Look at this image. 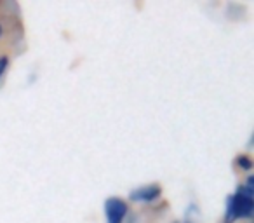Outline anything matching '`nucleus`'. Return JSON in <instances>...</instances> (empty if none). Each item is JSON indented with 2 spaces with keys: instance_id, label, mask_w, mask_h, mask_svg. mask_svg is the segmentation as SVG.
<instances>
[{
  "instance_id": "1",
  "label": "nucleus",
  "mask_w": 254,
  "mask_h": 223,
  "mask_svg": "<svg viewBox=\"0 0 254 223\" xmlns=\"http://www.w3.org/2000/svg\"><path fill=\"white\" fill-rule=\"evenodd\" d=\"M254 211V190L247 187H239L235 195L226 199L225 223H233L237 218H249Z\"/></svg>"
},
{
  "instance_id": "2",
  "label": "nucleus",
  "mask_w": 254,
  "mask_h": 223,
  "mask_svg": "<svg viewBox=\"0 0 254 223\" xmlns=\"http://www.w3.org/2000/svg\"><path fill=\"white\" fill-rule=\"evenodd\" d=\"M105 215L108 223H122L127 215V204L119 197H110L105 202Z\"/></svg>"
},
{
  "instance_id": "3",
  "label": "nucleus",
  "mask_w": 254,
  "mask_h": 223,
  "mask_svg": "<svg viewBox=\"0 0 254 223\" xmlns=\"http://www.w3.org/2000/svg\"><path fill=\"white\" fill-rule=\"evenodd\" d=\"M160 194H162V188L157 183H152V185H146V187H139V188H136V190H132L131 194H129V197L134 202H153L160 197Z\"/></svg>"
},
{
  "instance_id": "8",
  "label": "nucleus",
  "mask_w": 254,
  "mask_h": 223,
  "mask_svg": "<svg viewBox=\"0 0 254 223\" xmlns=\"http://www.w3.org/2000/svg\"><path fill=\"white\" fill-rule=\"evenodd\" d=\"M185 223H190V222H185Z\"/></svg>"
},
{
  "instance_id": "5",
  "label": "nucleus",
  "mask_w": 254,
  "mask_h": 223,
  "mask_svg": "<svg viewBox=\"0 0 254 223\" xmlns=\"http://www.w3.org/2000/svg\"><path fill=\"white\" fill-rule=\"evenodd\" d=\"M7 65H9V58L7 56H0V77L5 74V70H7Z\"/></svg>"
},
{
  "instance_id": "6",
  "label": "nucleus",
  "mask_w": 254,
  "mask_h": 223,
  "mask_svg": "<svg viewBox=\"0 0 254 223\" xmlns=\"http://www.w3.org/2000/svg\"><path fill=\"white\" fill-rule=\"evenodd\" d=\"M244 187H247V188H251V190H254V176L247 178V183L244 185Z\"/></svg>"
},
{
  "instance_id": "4",
  "label": "nucleus",
  "mask_w": 254,
  "mask_h": 223,
  "mask_svg": "<svg viewBox=\"0 0 254 223\" xmlns=\"http://www.w3.org/2000/svg\"><path fill=\"white\" fill-rule=\"evenodd\" d=\"M235 162H237V166H239L240 169H244V171L253 169V160H251L247 155H239V157H237Z\"/></svg>"
},
{
  "instance_id": "7",
  "label": "nucleus",
  "mask_w": 254,
  "mask_h": 223,
  "mask_svg": "<svg viewBox=\"0 0 254 223\" xmlns=\"http://www.w3.org/2000/svg\"><path fill=\"white\" fill-rule=\"evenodd\" d=\"M0 35H2V26H0Z\"/></svg>"
}]
</instances>
